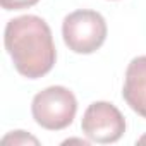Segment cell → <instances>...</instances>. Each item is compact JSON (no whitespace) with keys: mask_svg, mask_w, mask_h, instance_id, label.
Wrapping results in <instances>:
<instances>
[{"mask_svg":"<svg viewBox=\"0 0 146 146\" xmlns=\"http://www.w3.org/2000/svg\"><path fill=\"white\" fill-rule=\"evenodd\" d=\"M5 50L16 70L28 79H38L53 69L57 50L52 29L45 19L26 14L7 23L4 33Z\"/></svg>","mask_w":146,"mask_h":146,"instance_id":"1","label":"cell"},{"mask_svg":"<svg viewBox=\"0 0 146 146\" xmlns=\"http://www.w3.org/2000/svg\"><path fill=\"white\" fill-rule=\"evenodd\" d=\"M78 112V100L65 86H48L36 93L31 113L38 125L46 131H62L72 124Z\"/></svg>","mask_w":146,"mask_h":146,"instance_id":"2","label":"cell"},{"mask_svg":"<svg viewBox=\"0 0 146 146\" xmlns=\"http://www.w3.org/2000/svg\"><path fill=\"white\" fill-rule=\"evenodd\" d=\"M107 23L105 17L90 9L74 11L65 16L62 23V38L64 43L74 53H93L107 40Z\"/></svg>","mask_w":146,"mask_h":146,"instance_id":"3","label":"cell"},{"mask_svg":"<svg viewBox=\"0 0 146 146\" xmlns=\"http://www.w3.org/2000/svg\"><path fill=\"white\" fill-rule=\"evenodd\" d=\"M81 129L90 141L108 144L124 136L125 119L115 105L108 102H93L83 115Z\"/></svg>","mask_w":146,"mask_h":146,"instance_id":"4","label":"cell"},{"mask_svg":"<svg viewBox=\"0 0 146 146\" xmlns=\"http://www.w3.org/2000/svg\"><path fill=\"white\" fill-rule=\"evenodd\" d=\"M122 96L137 115L146 119V55L134 57L129 62Z\"/></svg>","mask_w":146,"mask_h":146,"instance_id":"5","label":"cell"},{"mask_svg":"<svg viewBox=\"0 0 146 146\" xmlns=\"http://www.w3.org/2000/svg\"><path fill=\"white\" fill-rule=\"evenodd\" d=\"M4 144H40V141L24 131H12L2 139Z\"/></svg>","mask_w":146,"mask_h":146,"instance_id":"6","label":"cell"},{"mask_svg":"<svg viewBox=\"0 0 146 146\" xmlns=\"http://www.w3.org/2000/svg\"><path fill=\"white\" fill-rule=\"evenodd\" d=\"M40 0H0V5L5 11H23L28 7H33Z\"/></svg>","mask_w":146,"mask_h":146,"instance_id":"7","label":"cell"},{"mask_svg":"<svg viewBox=\"0 0 146 146\" xmlns=\"http://www.w3.org/2000/svg\"><path fill=\"white\" fill-rule=\"evenodd\" d=\"M69 143H79V144H88V141H83V139H67V141H64V144H69Z\"/></svg>","mask_w":146,"mask_h":146,"instance_id":"8","label":"cell"},{"mask_svg":"<svg viewBox=\"0 0 146 146\" xmlns=\"http://www.w3.org/2000/svg\"><path fill=\"white\" fill-rule=\"evenodd\" d=\"M137 143H139V144H143V143H146V136H143V137H139V139H137Z\"/></svg>","mask_w":146,"mask_h":146,"instance_id":"9","label":"cell"}]
</instances>
